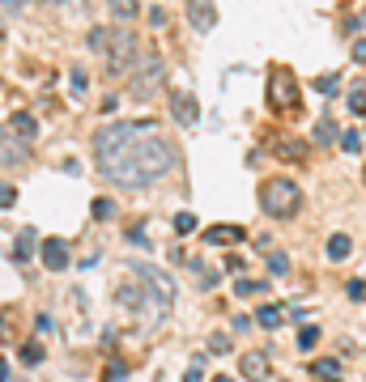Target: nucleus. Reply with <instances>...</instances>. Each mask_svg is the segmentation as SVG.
I'll list each match as a JSON object with an SVG mask.
<instances>
[{"label": "nucleus", "mask_w": 366, "mask_h": 382, "mask_svg": "<svg viewBox=\"0 0 366 382\" xmlns=\"http://www.w3.org/2000/svg\"><path fill=\"white\" fill-rule=\"evenodd\" d=\"M243 238H247L243 226H213V230H204V242L209 247H239Z\"/></svg>", "instance_id": "9"}, {"label": "nucleus", "mask_w": 366, "mask_h": 382, "mask_svg": "<svg viewBox=\"0 0 366 382\" xmlns=\"http://www.w3.org/2000/svg\"><path fill=\"white\" fill-rule=\"evenodd\" d=\"M230 348V336H213V353H226Z\"/></svg>", "instance_id": "34"}, {"label": "nucleus", "mask_w": 366, "mask_h": 382, "mask_svg": "<svg viewBox=\"0 0 366 382\" xmlns=\"http://www.w3.org/2000/svg\"><path fill=\"white\" fill-rule=\"evenodd\" d=\"M349 111H353V115H366V94H362V89L349 94Z\"/></svg>", "instance_id": "26"}, {"label": "nucleus", "mask_w": 366, "mask_h": 382, "mask_svg": "<svg viewBox=\"0 0 366 382\" xmlns=\"http://www.w3.org/2000/svg\"><path fill=\"white\" fill-rule=\"evenodd\" d=\"M171 115H175V124H183V128H192V124L200 119V106H196V98H192V94H183V89H175V94H171Z\"/></svg>", "instance_id": "7"}, {"label": "nucleus", "mask_w": 366, "mask_h": 382, "mask_svg": "<svg viewBox=\"0 0 366 382\" xmlns=\"http://www.w3.org/2000/svg\"><path fill=\"white\" fill-rule=\"evenodd\" d=\"M239 369H243L247 382H265L273 365H269V353H243V357H239Z\"/></svg>", "instance_id": "8"}, {"label": "nucleus", "mask_w": 366, "mask_h": 382, "mask_svg": "<svg viewBox=\"0 0 366 382\" xmlns=\"http://www.w3.org/2000/svg\"><path fill=\"white\" fill-rule=\"evenodd\" d=\"M17 204V187L13 183H0V208H13Z\"/></svg>", "instance_id": "25"}, {"label": "nucleus", "mask_w": 366, "mask_h": 382, "mask_svg": "<svg viewBox=\"0 0 366 382\" xmlns=\"http://www.w3.org/2000/svg\"><path fill=\"white\" fill-rule=\"evenodd\" d=\"M311 374H316L320 382H341V365L332 357H320V361H311Z\"/></svg>", "instance_id": "12"}, {"label": "nucleus", "mask_w": 366, "mask_h": 382, "mask_svg": "<svg viewBox=\"0 0 366 382\" xmlns=\"http://www.w3.org/2000/svg\"><path fill=\"white\" fill-rule=\"evenodd\" d=\"M94 157L98 170L111 183L124 187H145L175 170V145L153 128V124H107L94 136Z\"/></svg>", "instance_id": "1"}, {"label": "nucleus", "mask_w": 366, "mask_h": 382, "mask_svg": "<svg viewBox=\"0 0 366 382\" xmlns=\"http://www.w3.org/2000/svg\"><path fill=\"white\" fill-rule=\"evenodd\" d=\"M38 251H43V263H47L51 272H64V267H69V242H60V238H47Z\"/></svg>", "instance_id": "10"}, {"label": "nucleus", "mask_w": 366, "mask_h": 382, "mask_svg": "<svg viewBox=\"0 0 366 382\" xmlns=\"http://www.w3.org/2000/svg\"><path fill=\"white\" fill-rule=\"evenodd\" d=\"M362 179H366V170H362Z\"/></svg>", "instance_id": "40"}, {"label": "nucleus", "mask_w": 366, "mask_h": 382, "mask_svg": "<svg viewBox=\"0 0 366 382\" xmlns=\"http://www.w3.org/2000/svg\"><path fill=\"white\" fill-rule=\"evenodd\" d=\"M341 149H345V153H358V149H362V132H358V128L341 132Z\"/></svg>", "instance_id": "22"}, {"label": "nucleus", "mask_w": 366, "mask_h": 382, "mask_svg": "<svg viewBox=\"0 0 366 382\" xmlns=\"http://www.w3.org/2000/svg\"><path fill=\"white\" fill-rule=\"evenodd\" d=\"M188 17H192L196 30H213V22H218V13H213V5H209V0H192V5H188Z\"/></svg>", "instance_id": "11"}, {"label": "nucleus", "mask_w": 366, "mask_h": 382, "mask_svg": "<svg viewBox=\"0 0 366 382\" xmlns=\"http://www.w3.org/2000/svg\"><path fill=\"white\" fill-rule=\"evenodd\" d=\"M269 106H273V115H298V81H294V73L290 68H273L269 73Z\"/></svg>", "instance_id": "3"}, {"label": "nucleus", "mask_w": 366, "mask_h": 382, "mask_svg": "<svg viewBox=\"0 0 366 382\" xmlns=\"http://www.w3.org/2000/svg\"><path fill=\"white\" fill-rule=\"evenodd\" d=\"M175 234H196V212H175Z\"/></svg>", "instance_id": "21"}, {"label": "nucleus", "mask_w": 366, "mask_h": 382, "mask_svg": "<svg viewBox=\"0 0 366 382\" xmlns=\"http://www.w3.org/2000/svg\"><path fill=\"white\" fill-rule=\"evenodd\" d=\"M260 208H265L273 221H286V216H294L302 208V187L294 179H286V175L265 179L260 183Z\"/></svg>", "instance_id": "2"}, {"label": "nucleus", "mask_w": 366, "mask_h": 382, "mask_svg": "<svg viewBox=\"0 0 366 382\" xmlns=\"http://www.w3.org/2000/svg\"><path fill=\"white\" fill-rule=\"evenodd\" d=\"M213 382H230V378H222V374H218V378H213Z\"/></svg>", "instance_id": "39"}, {"label": "nucleus", "mask_w": 366, "mask_h": 382, "mask_svg": "<svg viewBox=\"0 0 366 382\" xmlns=\"http://www.w3.org/2000/svg\"><path fill=\"white\" fill-rule=\"evenodd\" d=\"M124 378H128V369H124L120 361H111V365H107V382H124Z\"/></svg>", "instance_id": "30"}, {"label": "nucleus", "mask_w": 366, "mask_h": 382, "mask_svg": "<svg viewBox=\"0 0 366 382\" xmlns=\"http://www.w3.org/2000/svg\"><path fill=\"white\" fill-rule=\"evenodd\" d=\"M162 81H167V68H162V60H158V56H141V73L132 77L128 94H132L136 102H149L153 94L162 89Z\"/></svg>", "instance_id": "5"}, {"label": "nucleus", "mask_w": 366, "mask_h": 382, "mask_svg": "<svg viewBox=\"0 0 366 382\" xmlns=\"http://www.w3.org/2000/svg\"><path fill=\"white\" fill-rule=\"evenodd\" d=\"M0 38H5V17H0Z\"/></svg>", "instance_id": "38"}, {"label": "nucleus", "mask_w": 366, "mask_h": 382, "mask_svg": "<svg viewBox=\"0 0 366 382\" xmlns=\"http://www.w3.org/2000/svg\"><path fill=\"white\" fill-rule=\"evenodd\" d=\"M69 81H73V94H85V89H90V77H85L81 68H73V77H69Z\"/></svg>", "instance_id": "27"}, {"label": "nucleus", "mask_w": 366, "mask_h": 382, "mask_svg": "<svg viewBox=\"0 0 366 382\" xmlns=\"http://www.w3.org/2000/svg\"><path fill=\"white\" fill-rule=\"evenodd\" d=\"M345 293H349L353 302H362V297H366V281H349V285H345Z\"/></svg>", "instance_id": "29"}, {"label": "nucleus", "mask_w": 366, "mask_h": 382, "mask_svg": "<svg viewBox=\"0 0 366 382\" xmlns=\"http://www.w3.org/2000/svg\"><path fill=\"white\" fill-rule=\"evenodd\" d=\"M269 267H273V272H286L290 263H286V255H277V251H269Z\"/></svg>", "instance_id": "33"}, {"label": "nucleus", "mask_w": 366, "mask_h": 382, "mask_svg": "<svg viewBox=\"0 0 366 382\" xmlns=\"http://www.w3.org/2000/svg\"><path fill=\"white\" fill-rule=\"evenodd\" d=\"M22 361H26V365H38V361H43V348H38V340L22 344Z\"/></svg>", "instance_id": "24"}, {"label": "nucleus", "mask_w": 366, "mask_h": 382, "mask_svg": "<svg viewBox=\"0 0 366 382\" xmlns=\"http://www.w3.org/2000/svg\"><path fill=\"white\" fill-rule=\"evenodd\" d=\"M316 89H320V94H337V77H332V73H328V77H320V81H316Z\"/></svg>", "instance_id": "31"}, {"label": "nucleus", "mask_w": 366, "mask_h": 382, "mask_svg": "<svg viewBox=\"0 0 366 382\" xmlns=\"http://www.w3.org/2000/svg\"><path fill=\"white\" fill-rule=\"evenodd\" d=\"M94 216H98V221H111V216H115V200L98 196V200H94Z\"/></svg>", "instance_id": "20"}, {"label": "nucleus", "mask_w": 366, "mask_h": 382, "mask_svg": "<svg viewBox=\"0 0 366 382\" xmlns=\"http://www.w3.org/2000/svg\"><path fill=\"white\" fill-rule=\"evenodd\" d=\"M320 344V327H302L298 332V348H316Z\"/></svg>", "instance_id": "23"}, {"label": "nucleus", "mask_w": 366, "mask_h": 382, "mask_svg": "<svg viewBox=\"0 0 366 382\" xmlns=\"http://www.w3.org/2000/svg\"><path fill=\"white\" fill-rule=\"evenodd\" d=\"M277 153H281V157H290V161H307V145H302V140H281V145H277Z\"/></svg>", "instance_id": "18"}, {"label": "nucleus", "mask_w": 366, "mask_h": 382, "mask_svg": "<svg viewBox=\"0 0 366 382\" xmlns=\"http://www.w3.org/2000/svg\"><path fill=\"white\" fill-rule=\"evenodd\" d=\"M26 161H30L26 140H22L13 128H0V166H5V170H13V166H26Z\"/></svg>", "instance_id": "6"}, {"label": "nucleus", "mask_w": 366, "mask_h": 382, "mask_svg": "<svg viewBox=\"0 0 366 382\" xmlns=\"http://www.w3.org/2000/svg\"><path fill=\"white\" fill-rule=\"evenodd\" d=\"M111 5V13L120 17V22H132V17H141V0H107Z\"/></svg>", "instance_id": "15"}, {"label": "nucleus", "mask_w": 366, "mask_h": 382, "mask_svg": "<svg viewBox=\"0 0 366 382\" xmlns=\"http://www.w3.org/2000/svg\"><path fill=\"white\" fill-rule=\"evenodd\" d=\"M30 242H34V234L26 230V234L17 238V251H13V259H26V255H30Z\"/></svg>", "instance_id": "28"}, {"label": "nucleus", "mask_w": 366, "mask_h": 382, "mask_svg": "<svg viewBox=\"0 0 366 382\" xmlns=\"http://www.w3.org/2000/svg\"><path fill=\"white\" fill-rule=\"evenodd\" d=\"M353 56H358V60H366V38H358V43H353Z\"/></svg>", "instance_id": "36"}, {"label": "nucleus", "mask_w": 366, "mask_h": 382, "mask_svg": "<svg viewBox=\"0 0 366 382\" xmlns=\"http://www.w3.org/2000/svg\"><path fill=\"white\" fill-rule=\"evenodd\" d=\"M281 318H286L281 306H260V310H255V323H260V327H269V332H273V327H281Z\"/></svg>", "instance_id": "16"}, {"label": "nucleus", "mask_w": 366, "mask_h": 382, "mask_svg": "<svg viewBox=\"0 0 366 382\" xmlns=\"http://www.w3.org/2000/svg\"><path fill=\"white\" fill-rule=\"evenodd\" d=\"M0 5H5V9H13V13H17V9H26V5H30V0H0Z\"/></svg>", "instance_id": "35"}, {"label": "nucleus", "mask_w": 366, "mask_h": 382, "mask_svg": "<svg viewBox=\"0 0 366 382\" xmlns=\"http://www.w3.org/2000/svg\"><path fill=\"white\" fill-rule=\"evenodd\" d=\"M349 251H353V238H349V234H332V238H328V259L341 263V259H349Z\"/></svg>", "instance_id": "14"}, {"label": "nucleus", "mask_w": 366, "mask_h": 382, "mask_svg": "<svg viewBox=\"0 0 366 382\" xmlns=\"http://www.w3.org/2000/svg\"><path fill=\"white\" fill-rule=\"evenodd\" d=\"M0 382H9V361L0 357Z\"/></svg>", "instance_id": "37"}, {"label": "nucleus", "mask_w": 366, "mask_h": 382, "mask_svg": "<svg viewBox=\"0 0 366 382\" xmlns=\"http://www.w3.org/2000/svg\"><path fill=\"white\" fill-rule=\"evenodd\" d=\"M9 128H13V132H17V136H22V140H26V145H30V140H34V136H38V124H34V115H26V111H17V115H13V124H9Z\"/></svg>", "instance_id": "13"}, {"label": "nucleus", "mask_w": 366, "mask_h": 382, "mask_svg": "<svg viewBox=\"0 0 366 382\" xmlns=\"http://www.w3.org/2000/svg\"><path fill=\"white\" fill-rule=\"evenodd\" d=\"M255 293H265V281H251V277H243V281L234 285V297H255Z\"/></svg>", "instance_id": "19"}, {"label": "nucleus", "mask_w": 366, "mask_h": 382, "mask_svg": "<svg viewBox=\"0 0 366 382\" xmlns=\"http://www.w3.org/2000/svg\"><path fill=\"white\" fill-rule=\"evenodd\" d=\"M102 43H107V30H102V26H98V30H90V47H94V51H102Z\"/></svg>", "instance_id": "32"}, {"label": "nucleus", "mask_w": 366, "mask_h": 382, "mask_svg": "<svg viewBox=\"0 0 366 382\" xmlns=\"http://www.w3.org/2000/svg\"><path fill=\"white\" fill-rule=\"evenodd\" d=\"M332 140H341L337 124H332V119H320V124H316V145H332Z\"/></svg>", "instance_id": "17"}, {"label": "nucleus", "mask_w": 366, "mask_h": 382, "mask_svg": "<svg viewBox=\"0 0 366 382\" xmlns=\"http://www.w3.org/2000/svg\"><path fill=\"white\" fill-rule=\"evenodd\" d=\"M102 56H107V64H111V73H124L141 51H136V38H132V30H107V43H102Z\"/></svg>", "instance_id": "4"}]
</instances>
